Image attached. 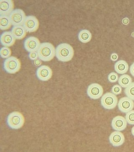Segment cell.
Segmentation results:
<instances>
[{
	"mask_svg": "<svg viewBox=\"0 0 134 152\" xmlns=\"http://www.w3.org/2000/svg\"><path fill=\"white\" fill-rule=\"evenodd\" d=\"M122 92V88L120 85H114L112 88V92L115 95H119Z\"/></svg>",
	"mask_w": 134,
	"mask_h": 152,
	"instance_id": "25",
	"label": "cell"
},
{
	"mask_svg": "<svg viewBox=\"0 0 134 152\" xmlns=\"http://www.w3.org/2000/svg\"><path fill=\"white\" fill-rule=\"evenodd\" d=\"M14 2L12 0H1L0 1V15L10 16L13 11Z\"/></svg>",
	"mask_w": 134,
	"mask_h": 152,
	"instance_id": "12",
	"label": "cell"
},
{
	"mask_svg": "<svg viewBox=\"0 0 134 152\" xmlns=\"http://www.w3.org/2000/svg\"><path fill=\"white\" fill-rule=\"evenodd\" d=\"M39 58L44 61H49L56 56V49L51 43H41L38 51Z\"/></svg>",
	"mask_w": 134,
	"mask_h": 152,
	"instance_id": "2",
	"label": "cell"
},
{
	"mask_svg": "<svg viewBox=\"0 0 134 152\" xmlns=\"http://www.w3.org/2000/svg\"><path fill=\"white\" fill-rule=\"evenodd\" d=\"M119 76L116 73L111 72L109 74L108 77V80L111 83H115L118 80Z\"/></svg>",
	"mask_w": 134,
	"mask_h": 152,
	"instance_id": "24",
	"label": "cell"
},
{
	"mask_svg": "<svg viewBox=\"0 0 134 152\" xmlns=\"http://www.w3.org/2000/svg\"><path fill=\"white\" fill-rule=\"evenodd\" d=\"M118 83L121 87L126 88L132 83V78L129 75L124 74L119 77Z\"/></svg>",
	"mask_w": 134,
	"mask_h": 152,
	"instance_id": "20",
	"label": "cell"
},
{
	"mask_svg": "<svg viewBox=\"0 0 134 152\" xmlns=\"http://www.w3.org/2000/svg\"><path fill=\"white\" fill-rule=\"evenodd\" d=\"M16 39L11 31H5L1 36V42L3 46L11 47L14 45Z\"/></svg>",
	"mask_w": 134,
	"mask_h": 152,
	"instance_id": "15",
	"label": "cell"
},
{
	"mask_svg": "<svg viewBox=\"0 0 134 152\" xmlns=\"http://www.w3.org/2000/svg\"><path fill=\"white\" fill-rule=\"evenodd\" d=\"M101 102L102 106L105 109L112 110L117 105L118 98L113 93L107 92L102 96Z\"/></svg>",
	"mask_w": 134,
	"mask_h": 152,
	"instance_id": "5",
	"label": "cell"
},
{
	"mask_svg": "<svg viewBox=\"0 0 134 152\" xmlns=\"http://www.w3.org/2000/svg\"><path fill=\"white\" fill-rule=\"evenodd\" d=\"M29 57L31 60L35 61V59L39 58L38 54L37 52H29Z\"/></svg>",
	"mask_w": 134,
	"mask_h": 152,
	"instance_id": "26",
	"label": "cell"
},
{
	"mask_svg": "<svg viewBox=\"0 0 134 152\" xmlns=\"http://www.w3.org/2000/svg\"><path fill=\"white\" fill-rule=\"evenodd\" d=\"M11 32L15 39L17 40L23 39L26 36L27 32L23 26H13Z\"/></svg>",
	"mask_w": 134,
	"mask_h": 152,
	"instance_id": "16",
	"label": "cell"
},
{
	"mask_svg": "<svg viewBox=\"0 0 134 152\" xmlns=\"http://www.w3.org/2000/svg\"><path fill=\"white\" fill-rule=\"evenodd\" d=\"M74 55V49L67 43L60 44L56 48V57L59 61L68 62L71 60Z\"/></svg>",
	"mask_w": 134,
	"mask_h": 152,
	"instance_id": "1",
	"label": "cell"
},
{
	"mask_svg": "<svg viewBox=\"0 0 134 152\" xmlns=\"http://www.w3.org/2000/svg\"><path fill=\"white\" fill-rule=\"evenodd\" d=\"M127 124V121L124 117L121 116H117L113 119L111 125L114 130L121 131L125 130Z\"/></svg>",
	"mask_w": 134,
	"mask_h": 152,
	"instance_id": "14",
	"label": "cell"
},
{
	"mask_svg": "<svg viewBox=\"0 0 134 152\" xmlns=\"http://www.w3.org/2000/svg\"><path fill=\"white\" fill-rule=\"evenodd\" d=\"M125 119L128 124L130 125H134V110H132L127 113Z\"/></svg>",
	"mask_w": 134,
	"mask_h": 152,
	"instance_id": "23",
	"label": "cell"
},
{
	"mask_svg": "<svg viewBox=\"0 0 134 152\" xmlns=\"http://www.w3.org/2000/svg\"><path fill=\"white\" fill-rule=\"evenodd\" d=\"M130 71L132 75L134 77V62L130 66Z\"/></svg>",
	"mask_w": 134,
	"mask_h": 152,
	"instance_id": "29",
	"label": "cell"
},
{
	"mask_svg": "<svg viewBox=\"0 0 134 152\" xmlns=\"http://www.w3.org/2000/svg\"><path fill=\"white\" fill-rule=\"evenodd\" d=\"M9 17L12 25L15 26H23L27 16L22 10L16 9L13 10Z\"/></svg>",
	"mask_w": 134,
	"mask_h": 152,
	"instance_id": "6",
	"label": "cell"
},
{
	"mask_svg": "<svg viewBox=\"0 0 134 152\" xmlns=\"http://www.w3.org/2000/svg\"><path fill=\"white\" fill-rule=\"evenodd\" d=\"M124 92L127 97L134 101V83H132L125 88Z\"/></svg>",
	"mask_w": 134,
	"mask_h": 152,
	"instance_id": "21",
	"label": "cell"
},
{
	"mask_svg": "<svg viewBox=\"0 0 134 152\" xmlns=\"http://www.w3.org/2000/svg\"><path fill=\"white\" fill-rule=\"evenodd\" d=\"M78 39L83 43H87L91 40V33L87 30L84 29L80 31L78 35Z\"/></svg>",
	"mask_w": 134,
	"mask_h": 152,
	"instance_id": "19",
	"label": "cell"
},
{
	"mask_svg": "<svg viewBox=\"0 0 134 152\" xmlns=\"http://www.w3.org/2000/svg\"><path fill=\"white\" fill-rule=\"evenodd\" d=\"M41 59H40L39 58L35 59L34 61V64L36 66H40L42 64V61Z\"/></svg>",
	"mask_w": 134,
	"mask_h": 152,
	"instance_id": "28",
	"label": "cell"
},
{
	"mask_svg": "<svg viewBox=\"0 0 134 152\" xmlns=\"http://www.w3.org/2000/svg\"><path fill=\"white\" fill-rule=\"evenodd\" d=\"M109 141L113 146L118 147L124 143L125 137L123 133L120 131H114L110 134Z\"/></svg>",
	"mask_w": 134,
	"mask_h": 152,
	"instance_id": "13",
	"label": "cell"
},
{
	"mask_svg": "<svg viewBox=\"0 0 134 152\" xmlns=\"http://www.w3.org/2000/svg\"><path fill=\"white\" fill-rule=\"evenodd\" d=\"M41 43L38 38L34 37L27 38L24 42V47L27 52H38Z\"/></svg>",
	"mask_w": 134,
	"mask_h": 152,
	"instance_id": "9",
	"label": "cell"
},
{
	"mask_svg": "<svg viewBox=\"0 0 134 152\" xmlns=\"http://www.w3.org/2000/svg\"><path fill=\"white\" fill-rule=\"evenodd\" d=\"M23 26L27 32H35L37 31L39 28V20L35 16H27Z\"/></svg>",
	"mask_w": 134,
	"mask_h": 152,
	"instance_id": "8",
	"label": "cell"
},
{
	"mask_svg": "<svg viewBox=\"0 0 134 152\" xmlns=\"http://www.w3.org/2000/svg\"><path fill=\"white\" fill-rule=\"evenodd\" d=\"M114 69L117 73L124 75L128 71V64L125 61H118L114 64Z\"/></svg>",
	"mask_w": 134,
	"mask_h": 152,
	"instance_id": "17",
	"label": "cell"
},
{
	"mask_svg": "<svg viewBox=\"0 0 134 152\" xmlns=\"http://www.w3.org/2000/svg\"><path fill=\"white\" fill-rule=\"evenodd\" d=\"M0 54L1 58H7L10 57L11 55V51L9 47H4L1 48Z\"/></svg>",
	"mask_w": 134,
	"mask_h": 152,
	"instance_id": "22",
	"label": "cell"
},
{
	"mask_svg": "<svg viewBox=\"0 0 134 152\" xmlns=\"http://www.w3.org/2000/svg\"><path fill=\"white\" fill-rule=\"evenodd\" d=\"M25 118L23 115L18 112H13L9 114L7 119V124L9 128L18 130L24 125Z\"/></svg>",
	"mask_w": 134,
	"mask_h": 152,
	"instance_id": "3",
	"label": "cell"
},
{
	"mask_svg": "<svg viewBox=\"0 0 134 152\" xmlns=\"http://www.w3.org/2000/svg\"><path fill=\"white\" fill-rule=\"evenodd\" d=\"M36 75L40 80L48 81L52 77V70L51 69L47 66H41L37 69Z\"/></svg>",
	"mask_w": 134,
	"mask_h": 152,
	"instance_id": "10",
	"label": "cell"
},
{
	"mask_svg": "<svg viewBox=\"0 0 134 152\" xmlns=\"http://www.w3.org/2000/svg\"><path fill=\"white\" fill-rule=\"evenodd\" d=\"M131 132L133 136L134 137V126L132 128Z\"/></svg>",
	"mask_w": 134,
	"mask_h": 152,
	"instance_id": "30",
	"label": "cell"
},
{
	"mask_svg": "<svg viewBox=\"0 0 134 152\" xmlns=\"http://www.w3.org/2000/svg\"><path fill=\"white\" fill-rule=\"evenodd\" d=\"M111 60L113 61H116L118 59V56L116 53H114L111 55V57H110Z\"/></svg>",
	"mask_w": 134,
	"mask_h": 152,
	"instance_id": "27",
	"label": "cell"
},
{
	"mask_svg": "<svg viewBox=\"0 0 134 152\" xmlns=\"http://www.w3.org/2000/svg\"><path fill=\"white\" fill-rule=\"evenodd\" d=\"M119 109L122 113H127L132 110L134 107V102L127 96L122 97L119 99L118 104Z\"/></svg>",
	"mask_w": 134,
	"mask_h": 152,
	"instance_id": "11",
	"label": "cell"
},
{
	"mask_svg": "<svg viewBox=\"0 0 134 152\" xmlns=\"http://www.w3.org/2000/svg\"><path fill=\"white\" fill-rule=\"evenodd\" d=\"M103 93L104 90L102 87L97 83H93L88 87L87 95L92 99H99L103 96Z\"/></svg>",
	"mask_w": 134,
	"mask_h": 152,
	"instance_id": "7",
	"label": "cell"
},
{
	"mask_svg": "<svg viewBox=\"0 0 134 152\" xmlns=\"http://www.w3.org/2000/svg\"><path fill=\"white\" fill-rule=\"evenodd\" d=\"M12 23L10 17L8 16H0V29L5 31L11 28Z\"/></svg>",
	"mask_w": 134,
	"mask_h": 152,
	"instance_id": "18",
	"label": "cell"
},
{
	"mask_svg": "<svg viewBox=\"0 0 134 152\" xmlns=\"http://www.w3.org/2000/svg\"><path fill=\"white\" fill-rule=\"evenodd\" d=\"M4 69L9 74H14L19 71L21 68L20 61L16 57L10 56L5 59L4 63Z\"/></svg>",
	"mask_w": 134,
	"mask_h": 152,
	"instance_id": "4",
	"label": "cell"
},
{
	"mask_svg": "<svg viewBox=\"0 0 134 152\" xmlns=\"http://www.w3.org/2000/svg\"><path fill=\"white\" fill-rule=\"evenodd\" d=\"M124 20H125V18H124V19L123 20V21H122V22H123V23H124V22H125L124 21ZM125 22H126L127 23H127H128L129 21H125Z\"/></svg>",
	"mask_w": 134,
	"mask_h": 152,
	"instance_id": "31",
	"label": "cell"
}]
</instances>
